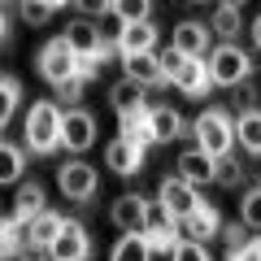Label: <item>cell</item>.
I'll return each mask as SVG.
<instances>
[{
    "instance_id": "5bb4252c",
    "label": "cell",
    "mask_w": 261,
    "mask_h": 261,
    "mask_svg": "<svg viewBox=\"0 0 261 261\" xmlns=\"http://www.w3.org/2000/svg\"><path fill=\"white\" fill-rule=\"evenodd\" d=\"M178 235H183V240H200V244L214 240V235H222V214H218L209 200H200V205L178 222Z\"/></svg>"
},
{
    "instance_id": "4316f807",
    "label": "cell",
    "mask_w": 261,
    "mask_h": 261,
    "mask_svg": "<svg viewBox=\"0 0 261 261\" xmlns=\"http://www.w3.org/2000/svg\"><path fill=\"white\" fill-rule=\"evenodd\" d=\"M39 209H48L44 205V187L31 178V183H18V196H13V214L18 218H35Z\"/></svg>"
},
{
    "instance_id": "ba28073f",
    "label": "cell",
    "mask_w": 261,
    "mask_h": 261,
    "mask_svg": "<svg viewBox=\"0 0 261 261\" xmlns=\"http://www.w3.org/2000/svg\"><path fill=\"white\" fill-rule=\"evenodd\" d=\"M157 205L166 209L174 222H183V218L200 205V192H196L192 183H183L178 174H166V178H161V187H157Z\"/></svg>"
},
{
    "instance_id": "83f0119b",
    "label": "cell",
    "mask_w": 261,
    "mask_h": 261,
    "mask_svg": "<svg viewBox=\"0 0 261 261\" xmlns=\"http://www.w3.org/2000/svg\"><path fill=\"white\" fill-rule=\"evenodd\" d=\"M109 261H152V248H148L144 235H122V240L113 244Z\"/></svg>"
},
{
    "instance_id": "d4e9b609",
    "label": "cell",
    "mask_w": 261,
    "mask_h": 261,
    "mask_svg": "<svg viewBox=\"0 0 261 261\" xmlns=\"http://www.w3.org/2000/svg\"><path fill=\"white\" fill-rule=\"evenodd\" d=\"M22 226H27V218H18V214H9V218H0V261H13L22 252Z\"/></svg>"
},
{
    "instance_id": "1f68e13d",
    "label": "cell",
    "mask_w": 261,
    "mask_h": 261,
    "mask_svg": "<svg viewBox=\"0 0 261 261\" xmlns=\"http://www.w3.org/2000/svg\"><path fill=\"white\" fill-rule=\"evenodd\" d=\"M144 113L148 109H140V113H126V118H122V135H126V140H135L140 144V148H148V122H144Z\"/></svg>"
},
{
    "instance_id": "4fadbf2b",
    "label": "cell",
    "mask_w": 261,
    "mask_h": 261,
    "mask_svg": "<svg viewBox=\"0 0 261 261\" xmlns=\"http://www.w3.org/2000/svg\"><path fill=\"white\" fill-rule=\"evenodd\" d=\"M105 166L118 178H135L140 166H144V148L135 140H126V135H118V140H109V148H105Z\"/></svg>"
},
{
    "instance_id": "52a82bcc",
    "label": "cell",
    "mask_w": 261,
    "mask_h": 261,
    "mask_svg": "<svg viewBox=\"0 0 261 261\" xmlns=\"http://www.w3.org/2000/svg\"><path fill=\"white\" fill-rule=\"evenodd\" d=\"M48 257L53 261H87L92 257V235H87V226L74 222V218H65L57 240L48 244Z\"/></svg>"
},
{
    "instance_id": "3957f363",
    "label": "cell",
    "mask_w": 261,
    "mask_h": 261,
    "mask_svg": "<svg viewBox=\"0 0 261 261\" xmlns=\"http://www.w3.org/2000/svg\"><path fill=\"white\" fill-rule=\"evenodd\" d=\"M205 65H209V79H214V87H235V83H244V79H252V57L244 53L240 44H214L209 48V57H205Z\"/></svg>"
},
{
    "instance_id": "8fae6325",
    "label": "cell",
    "mask_w": 261,
    "mask_h": 261,
    "mask_svg": "<svg viewBox=\"0 0 261 261\" xmlns=\"http://www.w3.org/2000/svg\"><path fill=\"white\" fill-rule=\"evenodd\" d=\"M140 235L148 240L152 257H157V252H161V257H170V252H174V244H178V222H174L161 205H152V209H148V222H144Z\"/></svg>"
},
{
    "instance_id": "603a6c76",
    "label": "cell",
    "mask_w": 261,
    "mask_h": 261,
    "mask_svg": "<svg viewBox=\"0 0 261 261\" xmlns=\"http://www.w3.org/2000/svg\"><path fill=\"white\" fill-rule=\"evenodd\" d=\"M214 183L226 187V192H240L244 183H248V170H244V161L235 157V152H222V157H214Z\"/></svg>"
},
{
    "instance_id": "d6a6232c",
    "label": "cell",
    "mask_w": 261,
    "mask_h": 261,
    "mask_svg": "<svg viewBox=\"0 0 261 261\" xmlns=\"http://www.w3.org/2000/svg\"><path fill=\"white\" fill-rule=\"evenodd\" d=\"M170 261H214L209 257V248L200 240H183L178 235V244H174V252H170Z\"/></svg>"
},
{
    "instance_id": "2e32d148",
    "label": "cell",
    "mask_w": 261,
    "mask_h": 261,
    "mask_svg": "<svg viewBox=\"0 0 261 261\" xmlns=\"http://www.w3.org/2000/svg\"><path fill=\"white\" fill-rule=\"evenodd\" d=\"M170 44L178 48L183 57H209V48H214V31H209V22H178L174 27V39Z\"/></svg>"
},
{
    "instance_id": "e575fe53",
    "label": "cell",
    "mask_w": 261,
    "mask_h": 261,
    "mask_svg": "<svg viewBox=\"0 0 261 261\" xmlns=\"http://www.w3.org/2000/svg\"><path fill=\"white\" fill-rule=\"evenodd\" d=\"M83 92H87V79H79V74L61 79V83H57V105H79Z\"/></svg>"
},
{
    "instance_id": "f6af8a7d",
    "label": "cell",
    "mask_w": 261,
    "mask_h": 261,
    "mask_svg": "<svg viewBox=\"0 0 261 261\" xmlns=\"http://www.w3.org/2000/svg\"><path fill=\"white\" fill-rule=\"evenodd\" d=\"M187 5H209V0H187Z\"/></svg>"
},
{
    "instance_id": "d6986e66",
    "label": "cell",
    "mask_w": 261,
    "mask_h": 261,
    "mask_svg": "<svg viewBox=\"0 0 261 261\" xmlns=\"http://www.w3.org/2000/svg\"><path fill=\"white\" fill-rule=\"evenodd\" d=\"M122 70H126V79H135L140 87H166L157 53H126L122 57Z\"/></svg>"
},
{
    "instance_id": "44dd1931",
    "label": "cell",
    "mask_w": 261,
    "mask_h": 261,
    "mask_svg": "<svg viewBox=\"0 0 261 261\" xmlns=\"http://www.w3.org/2000/svg\"><path fill=\"white\" fill-rule=\"evenodd\" d=\"M235 148H244V157H261V109L235 113Z\"/></svg>"
},
{
    "instance_id": "d590c367",
    "label": "cell",
    "mask_w": 261,
    "mask_h": 261,
    "mask_svg": "<svg viewBox=\"0 0 261 261\" xmlns=\"http://www.w3.org/2000/svg\"><path fill=\"white\" fill-rule=\"evenodd\" d=\"M226 261H261V235H248L240 248H226Z\"/></svg>"
},
{
    "instance_id": "60d3db41",
    "label": "cell",
    "mask_w": 261,
    "mask_h": 261,
    "mask_svg": "<svg viewBox=\"0 0 261 261\" xmlns=\"http://www.w3.org/2000/svg\"><path fill=\"white\" fill-rule=\"evenodd\" d=\"M9 39V18H5V5H0V44Z\"/></svg>"
},
{
    "instance_id": "ac0fdd59",
    "label": "cell",
    "mask_w": 261,
    "mask_h": 261,
    "mask_svg": "<svg viewBox=\"0 0 261 261\" xmlns=\"http://www.w3.org/2000/svg\"><path fill=\"white\" fill-rule=\"evenodd\" d=\"M174 174L183 178V183H192L196 192H200V187H209V183H214V157H209V152H200V148H187V152H178Z\"/></svg>"
},
{
    "instance_id": "277c9868",
    "label": "cell",
    "mask_w": 261,
    "mask_h": 261,
    "mask_svg": "<svg viewBox=\"0 0 261 261\" xmlns=\"http://www.w3.org/2000/svg\"><path fill=\"white\" fill-rule=\"evenodd\" d=\"M61 39L70 44V53L74 57H96V61H109L118 48H113V39H105L100 31H96V22L92 18H74L70 27L61 31Z\"/></svg>"
},
{
    "instance_id": "b9f144b4",
    "label": "cell",
    "mask_w": 261,
    "mask_h": 261,
    "mask_svg": "<svg viewBox=\"0 0 261 261\" xmlns=\"http://www.w3.org/2000/svg\"><path fill=\"white\" fill-rule=\"evenodd\" d=\"M252 44L261 48V13H257V18H252Z\"/></svg>"
},
{
    "instance_id": "8992f818",
    "label": "cell",
    "mask_w": 261,
    "mask_h": 261,
    "mask_svg": "<svg viewBox=\"0 0 261 261\" xmlns=\"http://www.w3.org/2000/svg\"><path fill=\"white\" fill-rule=\"evenodd\" d=\"M35 70H39V74H44L48 83L57 87V83H61V79L79 74V57L70 53V44H65L61 35H57V39H48V44L39 48V57H35Z\"/></svg>"
},
{
    "instance_id": "9c48e42d",
    "label": "cell",
    "mask_w": 261,
    "mask_h": 261,
    "mask_svg": "<svg viewBox=\"0 0 261 261\" xmlns=\"http://www.w3.org/2000/svg\"><path fill=\"white\" fill-rule=\"evenodd\" d=\"M148 209H152V200L144 192H122L118 200H113L109 218H113V226H118L122 235H140L144 222H148Z\"/></svg>"
},
{
    "instance_id": "8d00e7d4",
    "label": "cell",
    "mask_w": 261,
    "mask_h": 261,
    "mask_svg": "<svg viewBox=\"0 0 261 261\" xmlns=\"http://www.w3.org/2000/svg\"><path fill=\"white\" fill-rule=\"evenodd\" d=\"M231 92H235V100H231V105H235V109H240V113L257 105V87H252V79H244V83H235Z\"/></svg>"
},
{
    "instance_id": "484cf974",
    "label": "cell",
    "mask_w": 261,
    "mask_h": 261,
    "mask_svg": "<svg viewBox=\"0 0 261 261\" xmlns=\"http://www.w3.org/2000/svg\"><path fill=\"white\" fill-rule=\"evenodd\" d=\"M22 170H27V152H22L18 144L0 140V187H5V183H18Z\"/></svg>"
},
{
    "instance_id": "30bf717a",
    "label": "cell",
    "mask_w": 261,
    "mask_h": 261,
    "mask_svg": "<svg viewBox=\"0 0 261 261\" xmlns=\"http://www.w3.org/2000/svg\"><path fill=\"white\" fill-rule=\"evenodd\" d=\"M92 144H96V118L87 109H61V148H70L79 157Z\"/></svg>"
},
{
    "instance_id": "74e56055",
    "label": "cell",
    "mask_w": 261,
    "mask_h": 261,
    "mask_svg": "<svg viewBox=\"0 0 261 261\" xmlns=\"http://www.w3.org/2000/svg\"><path fill=\"white\" fill-rule=\"evenodd\" d=\"M70 5H74L83 18H105V13L113 9V0H70Z\"/></svg>"
},
{
    "instance_id": "7c38bea8",
    "label": "cell",
    "mask_w": 261,
    "mask_h": 261,
    "mask_svg": "<svg viewBox=\"0 0 261 261\" xmlns=\"http://www.w3.org/2000/svg\"><path fill=\"white\" fill-rule=\"evenodd\" d=\"M170 83H174L183 96L200 100V96H209L214 79H209V65H205V57H183V65H178L174 74H170Z\"/></svg>"
},
{
    "instance_id": "4dcf8cb0",
    "label": "cell",
    "mask_w": 261,
    "mask_h": 261,
    "mask_svg": "<svg viewBox=\"0 0 261 261\" xmlns=\"http://www.w3.org/2000/svg\"><path fill=\"white\" fill-rule=\"evenodd\" d=\"M109 13L118 22H148L152 18V0H113Z\"/></svg>"
},
{
    "instance_id": "ffe728a7",
    "label": "cell",
    "mask_w": 261,
    "mask_h": 261,
    "mask_svg": "<svg viewBox=\"0 0 261 261\" xmlns=\"http://www.w3.org/2000/svg\"><path fill=\"white\" fill-rule=\"evenodd\" d=\"M65 218L57 214V209H39L35 218H27V226H22V240L31 244V248H48V244L57 240V231H61Z\"/></svg>"
},
{
    "instance_id": "f35d334b",
    "label": "cell",
    "mask_w": 261,
    "mask_h": 261,
    "mask_svg": "<svg viewBox=\"0 0 261 261\" xmlns=\"http://www.w3.org/2000/svg\"><path fill=\"white\" fill-rule=\"evenodd\" d=\"M157 61H161V74H166V83H170V74H174L178 65H183V53H178V48L170 44L166 53H157Z\"/></svg>"
},
{
    "instance_id": "e0dca14e",
    "label": "cell",
    "mask_w": 261,
    "mask_h": 261,
    "mask_svg": "<svg viewBox=\"0 0 261 261\" xmlns=\"http://www.w3.org/2000/svg\"><path fill=\"white\" fill-rule=\"evenodd\" d=\"M144 122H148V140L152 144H174L183 135V118H178L174 105H148Z\"/></svg>"
},
{
    "instance_id": "5b68a950",
    "label": "cell",
    "mask_w": 261,
    "mask_h": 261,
    "mask_svg": "<svg viewBox=\"0 0 261 261\" xmlns=\"http://www.w3.org/2000/svg\"><path fill=\"white\" fill-rule=\"evenodd\" d=\"M57 187H61L65 200H79V205H87V200H96V187H100V174H96L87 161H65L61 170H57Z\"/></svg>"
},
{
    "instance_id": "f1b7e54d",
    "label": "cell",
    "mask_w": 261,
    "mask_h": 261,
    "mask_svg": "<svg viewBox=\"0 0 261 261\" xmlns=\"http://www.w3.org/2000/svg\"><path fill=\"white\" fill-rule=\"evenodd\" d=\"M18 105H22V83L18 79H0V130L13 122Z\"/></svg>"
},
{
    "instance_id": "f546056e",
    "label": "cell",
    "mask_w": 261,
    "mask_h": 261,
    "mask_svg": "<svg viewBox=\"0 0 261 261\" xmlns=\"http://www.w3.org/2000/svg\"><path fill=\"white\" fill-rule=\"evenodd\" d=\"M240 222L248 231H261V187H244L240 196Z\"/></svg>"
},
{
    "instance_id": "ab89813d",
    "label": "cell",
    "mask_w": 261,
    "mask_h": 261,
    "mask_svg": "<svg viewBox=\"0 0 261 261\" xmlns=\"http://www.w3.org/2000/svg\"><path fill=\"white\" fill-rule=\"evenodd\" d=\"M222 240H226V248H240L248 235H244V222H235V226H222Z\"/></svg>"
},
{
    "instance_id": "7402d4cb",
    "label": "cell",
    "mask_w": 261,
    "mask_h": 261,
    "mask_svg": "<svg viewBox=\"0 0 261 261\" xmlns=\"http://www.w3.org/2000/svg\"><path fill=\"white\" fill-rule=\"evenodd\" d=\"M144 92H148V87H140L135 79H122V83H113V87H109V105H113V113H118V118H126V113L148 109Z\"/></svg>"
},
{
    "instance_id": "bcb514c9",
    "label": "cell",
    "mask_w": 261,
    "mask_h": 261,
    "mask_svg": "<svg viewBox=\"0 0 261 261\" xmlns=\"http://www.w3.org/2000/svg\"><path fill=\"white\" fill-rule=\"evenodd\" d=\"M0 5H5V0H0Z\"/></svg>"
},
{
    "instance_id": "ee69618b",
    "label": "cell",
    "mask_w": 261,
    "mask_h": 261,
    "mask_svg": "<svg viewBox=\"0 0 261 261\" xmlns=\"http://www.w3.org/2000/svg\"><path fill=\"white\" fill-rule=\"evenodd\" d=\"M48 9H65V5H70V0H44Z\"/></svg>"
},
{
    "instance_id": "7a4b0ae2",
    "label": "cell",
    "mask_w": 261,
    "mask_h": 261,
    "mask_svg": "<svg viewBox=\"0 0 261 261\" xmlns=\"http://www.w3.org/2000/svg\"><path fill=\"white\" fill-rule=\"evenodd\" d=\"M192 140L200 152H209V157H222V152L235 148V118L226 109H205L200 118L192 122Z\"/></svg>"
},
{
    "instance_id": "6da1fadb",
    "label": "cell",
    "mask_w": 261,
    "mask_h": 261,
    "mask_svg": "<svg viewBox=\"0 0 261 261\" xmlns=\"http://www.w3.org/2000/svg\"><path fill=\"white\" fill-rule=\"evenodd\" d=\"M22 140H27V148L35 157H53L61 148V109H57V100H35L27 109Z\"/></svg>"
},
{
    "instance_id": "836d02e7",
    "label": "cell",
    "mask_w": 261,
    "mask_h": 261,
    "mask_svg": "<svg viewBox=\"0 0 261 261\" xmlns=\"http://www.w3.org/2000/svg\"><path fill=\"white\" fill-rule=\"evenodd\" d=\"M18 13H22V22H27V27H44L57 9H48L44 0H18Z\"/></svg>"
},
{
    "instance_id": "7bdbcfd3",
    "label": "cell",
    "mask_w": 261,
    "mask_h": 261,
    "mask_svg": "<svg viewBox=\"0 0 261 261\" xmlns=\"http://www.w3.org/2000/svg\"><path fill=\"white\" fill-rule=\"evenodd\" d=\"M218 5H231V9H244V5H248V0H218Z\"/></svg>"
},
{
    "instance_id": "9a60e30c",
    "label": "cell",
    "mask_w": 261,
    "mask_h": 261,
    "mask_svg": "<svg viewBox=\"0 0 261 261\" xmlns=\"http://www.w3.org/2000/svg\"><path fill=\"white\" fill-rule=\"evenodd\" d=\"M157 35H161V31H157V22H122V31H118V35H113V48H118V53L122 57H126V53H152V48H157Z\"/></svg>"
},
{
    "instance_id": "cb8c5ba5",
    "label": "cell",
    "mask_w": 261,
    "mask_h": 261,
    "mask_svg": "<svg viewBox=\"0 0 261 261\" xmlns=\"http://www.w3.org/2000/svg\"><path fill=\"white\" fill-rule=\"evenodd\" d=\"M209 31H214V39H222V44H235V35L244 31V9L218 5V9L209 13Z\"/></svg>"
}]
</instances>
